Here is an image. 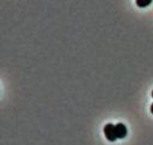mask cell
<instances>
[{"label":"cell","mask_w":153,"mask_h":145,"mask_svg":"<svg viewBox=\"0 0 153 145\" xmlns=\"http://www.w3.org/2000/svg\"><path fill=\"white\" fill-rule=\"evenodd\" d=\"M104 134L109 141L114 142L117 139L115 133V126L112 123H108L105 126Z\"/></svg>","instance_id":"cell-1"},{"label":"cell","mask_w":153,"mask_h":145,"mask_svg":"<svg viewBox=\"0 0 153 145\" xmlns=\"http://www.w3.org/2000/svg\"><path fill=\"white\" fill-rule=\"evenodd\" d=\"M115 133L117 138L123 139L126 137L128 134V130L126 126L122 123H119L117 125H115Z\"/></svg>","instance_id":"cell-2"},{"label":"cell","mask_w":153,"mask_h":145,"mask_svg":"<svg viewBox=\"0 0 153 145\" xmlns=\"http://www.w3.org/2000/svg\"><path fill=\"white\" fill-rule=\"evenodd\" d=\"M152 0H136V4L139 7H146L152 3Z\"/></svg>","instance_id":"cell-3"},{"label":"cell","mask_w":153,"mask_h":145,"mask_svg":"<svg viewBox=\"0 0 153 145\" xmlns=\"http://www.w3.org/2000/svg\"><path fill=\"white\" fill-rule=\"evenodd\" d=\"M150 111L152 112V114H153V103L151 105V107H150Z\"/></svg>","instance_id":"cell-4"},{"label":"cell","mask_w":153,"mask_h":145,"mask_svg":"<svg viewBox=\"0 0 153 145\" xmlns=\"http://www.w3.org/2000/svg\"><path fill=\"white\" fill-rule=\"evenodd\" d=\"M152 98H153V91H152Z\"/></svg>","instance_id":"cell-5"}]
</instances>
